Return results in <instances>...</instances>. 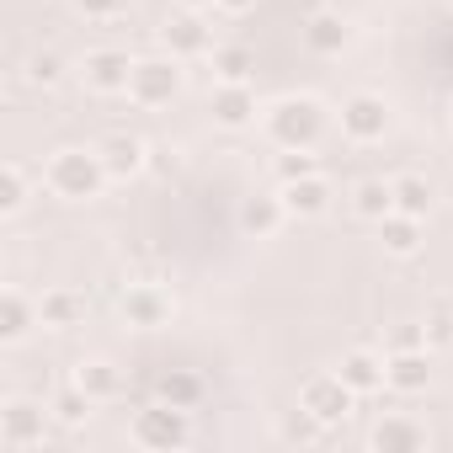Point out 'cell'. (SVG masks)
<instances>
[{
  "instance_id": "obj_30",
  "label": "cell",
  "mask_w": 453,
  "mask_h": 453,
  "mask_svg": "<svg viewBox=\"0 0 453 453\" xmlns=\"http://www.w3.org/2000/svg\"><path fill=\"white\" fill-rule=\"evenodd\" d=\"M27 81H33V86H59V81H65V59H59L54 49L33 54V59H27Z\"/></svg>"
},
{
  "instance_id": "obj_19",
  "label": "cell",
  "mask_w": 453,
  "mask_h": 453,
  "mask_svg": "<svg viewBox=\"0 0 453 453\" xmlns=\"http://www.w3.org/2000/svg\"><path fill=\"white\" fill-rule=\"evenodd\" d=\"M38 315H43V331H75V326H86V294L81 288H43V299H38Z\"/></svg>"
},
{
  "instance_id": "obj_33",
  "label": "cell",
  "mask_w": 453,
  "mask_h": 453,
  "mask_svg": "<svg viewBox=\"0 0 453 453\" xmlns=\"http://www.w3.org/2000/svg\"><path fill=\"white\" fill-rule=\"evenodd\" d=\"M400 347H426V326H411V320H405V326L395 331V347H389V352H400Z\"/></svg>"
},
{
  "instance_id": "obj_11",
  "label": "cell",
  "mask_w": 453,
  "mask_h": 453,
  "mask_svg": "<svg viewBox=\"0 0 453 453\" xmlns=\"http://www.w3.org/2000/svg\"><path fill=\"white\" fill-rule=\"evenodd\" d=\"M208 112H213V123H219V128H251L262 107H257L251 81H219V86H213V96H208Z\"/></svg>"
},
{
  "instance_id": "obj_18",
  "label": "cell",
  "mask_w": 453,
  "mask_h": 453,
  "mask_svg": "<svg viewBox=\"0 0 453 453\" xmlns=\"http://www.w3.org/2000/svg\"><path fill=\"white\" fill-rule=\"evenodd\" d=\"M347 43H352V22H347L342 12H315V17L304 22V49H310V54L336 59Z\"/></svg>"
},
{
  "instance_id": "obj_35",
  "label": "cell",
  "mask_w": 453,
  "mask_h": 453,
  "mask_svg": "<svg viewBox=\"0 0 453 453\" xmlns=\"http://www.w3.org/2000/svg\"><path fill=\"white\" fill-rule=\"evenodd\" d=\"M181 12H203V6H213V0H176Z\"/></svg>"
},
{
  "instance_id": "obj_15",
  "label": "cell",
  "mask_w": 453,
  "mask_h": 453,
  "mask_svg": "<svg viewBox=\"0 0 453 453\" xmlns=\"http://www.w3.org/2000/svg\"><path fill=\"white\" fill-rule=\"evenodd\" d=\"M426 384H432V347L389 352V389L395 395H426Z\"/></svg>"
},
{
  "instance_id": "obj_34",
  "label": "cell",
  "mask_w": 453,
  "mask_h": 453,
  "mask_svg": "<svg viewBox=\"0 0 453 453\" xmlns=\"http://www.w3.org/2000/svg\"><path fill=\"white\" fill-rule=\"evenodd\" d=\"M213 6H219L224 17H246V12H257V0H213Z\"/></svg>"
},
{
  "instance_id": "obj_6",
  "label": "cell",
  "mask_w": 453,
  "mask_h": 453,
  "mask_svg": "<svg viewBox=\"0 0 453 453\" xmlns=\"http://www.w3.org/2000/svg\"><path fill=\"white\" fill-rule=\"evenodd\" d=\"M352 405H357V395L347 389L342 373H315V379H304V389H299V411H310L320 426H342V421L352 416Z\"/></svg>"
},
{
  "instance_id": "obj_31",
  "label": "cell",
  "mask_w": 453,
  "mask_h": 453,
  "mask_svg": "<svg viewBox=\"0 0 453 453\" xmlns=\"http://www.w3.org/2000/svg\"><path fill=\"white\" fill-rule=\"evenodd\" d=\"M442 342H453V304H437L426 315V347H442Z\"/></svg>"
},
{
  "instance_id": "obj_10",
  "label": "cell",
  "mask_w": 453,
  "mask_h": 453,
  "mask_svg": "<svg viewBox=\"0 0 453 453\" xmlns=\"http://www.w3.org/2000/svg\"><path fill=\"white\" fill-rule=\"evenodd\" d=\"M160 43L171 59H197V54H213V27L203 22V12H176V17H165Z\"/></svg>"
},
{
  "instance_id": "obj_7",
  "label": "cell",
  "mask_w": 453,
  "mask_h": 453,
  "mask_svg": "<svg viewBox=\"0 0 453 453\" xmlns=\"http://www.w3.org/2000/svg\"><path fill=\"white\" fill-rule=\"evenodd\" d=\"M389 134V102L379 91H352L342 102V139L352 144H379Z\"/></svg>"
},
{
  "instance_id": "obj_16",
  "label": "cell",
  "mask_w": 453,
  "mask_h": 453,
  "mask_svg": "<svg viewBox=\"0 0 453 453\" xmlns=\"http://www.w3.org/2000/svg\"><path fill=\"white\" fill-rule=\"evenodd\" d=\"M368 442H373L379 453H421V448L432 442V432H426L421 421H411V416H384V421H373Z\"/></svg>"
},
{
  "instance_id": "obj_24",
  "label": "cell",
  "mask_w": 453,
  "mask_h": 453,
  "mask_svg": "<svg viewBox=\"0 0 453 453\" xmlns=\"http://www.w3.org/2000/svg\"><path fill=\"white\" fill-rule=\"evenodd\" d=\"M70 384H81V389H86L96 405L123 395V373H118L107 357H81V363H75V373H70Z\"/></svg>"
},
{
  "instance_id": "obj_27",
  "label": "cell",
  "mask_w": 453,
  "mask_h": 453,
  "mask_svg": "<svg viewBox=\"0 0 453 453\" xmlns=\"http://www.w3.org/2000/svg\"><path fill=\"white\" fill-rule=\"evenodd\" d=\"M27 192H33V181H27V171L17 165V160H6L0 165V213H22L27 208Z\"/></svg>"
},
{
  "instance_id": "obj_29",
  "label": "cell",
  "mask_w": 453,
  "mask_h": 453,
  "mask_svg": "<svg viewBox=\"0 0 453 453\" xmlns=\"http://www.w3.org/2000/svg\"><path fill=\"white\" fill-rule=\"evenodd\" d=\"M273 171H278V187H283V181L315 176V171H320V160H315V150H283V155L273 160Z\"/></svg>"
},
{
  "instance_id": "obj_32",
  "label": "cell",
  "mask_w": 453,
  "mask_h": 453,
  "mask_svg": "<svg viewBox=\"0 0 453 453\" xmlns=\"http://www.w3.org/2000/svg\"><path fill=\"white\" fill-rule=\"evenodd\" d=\"M123 6H128V0H75V12H81V17H91V22H112Z\"/></svg>"
},
{
  "instance_id": "obj_9",
  "label": "cell",
  "mask_w": 453,
  "mask_h": 453,
  "mask_svg": "<svg viewBox=\"0 0 453 453\" xmlns=\"http://www.w3.org/2000/svg\"><path fill=\"white\" fill-rule=\"evenodd\" d=\"M81 75H86V91H96V96H128L134 59L123 49H91L86 65H81Z\"/></svg>"
},
{
  "instance_id": "obj_2",
  "label": "cell",
  "mask_w": 453,
  "mask_h": 453,
  "mask_svg": "<svg viewBox=\"0 0 453 453\" xmlns=\"http://www.w3.org/2000/svg\"><path fill=\"white\" fill-rule=\"evenodd\" d=\"M107 181H112V176H107V165H102V150L65 144V150H54L49 165H43V187H49L54 197H65V203H91V197H102Z\"/></svg>"
},
{
  "instance_id": "obj_20",
  "label": "cell",
  "mask_w": 453,
  "mask_h": 453,
  "mask_svg": "<svg viewBox=\"0 0 453 453\" xmlns=\"http://www.w3.org/2000/svg\"><path fill=\"white\" fill-rule=\"evenodd\" d=\"M288 224V208H283V192H257V197H246L241 203V230L246 235H257V241H267V235H278Z\"/></svg>"
},
{
  "instance_id": "obj_3",
  "label": "cell",
  "mask_w": 453,
  "mask_h": 453,
  "mask_svg": "<svg viewBox=\"0 0 453 453\" xmlns=\"http://www.w3.org/2000/svg\"><path fill=\"white\" fill-rule=\"evenodd\" d=\"M128 437H134L139 448H150V453H176V448L192 442V411L165 405V400H150L144 411H134Z\"/></svg>"
},
{
  "instance_id": "obj_26",
  "label": "cell",
  "mask_w": 453,
  "mask_h": 453,
  "mask_svg": "<svg viewBox=\"0 0 453 453\" xmlns=\"http://www.w3.org/2000/svg\"><path fill=\"white\" fill-rule=\"evenodd\" d=\"M257 70V54L246 43H219L213 49V81H251Z\"/></svg>"
},
{
  "instance_id": "obj_25",
  "label": "cell",
  "mask_w": 453,
  "mask_h": 453,
  "mask_svg": "<svg viewBox=\"0 0 453 453\" xmlns=\"http://www.w3.org/2000/svg\"><path fill=\"white\" fill-rule=\"evenodd\" d=\"M352 213L368 219V224H379L384 213H395V187H389L384 176H363V181L352 187Z\"/></svg>"
},
{
  "instance_id": "obj_4",
  "label": "cell",
  "mask_w": 453,
  "mask_h": 453,
  "mask_svg": "<svg viewBox=\"0 0 453 453\" xmlns=\"http://www.w3.org/2000/svg\"><path fill=\"white\" fill-rule=\"evenodd\" d=\"M181 96V59L171 54H150V59H134V81H128V102L134 107H171Z\"/></svg>"
},
{
  "instance_id": "obj_21",
  "label": "cell",
  "mask_w": 453,
  "mask_h": 453,
  "mask_svg": "<svg viewBox=\"0 0 453 453\" xmlns=\"http://www.w3.org/2000/svg\"><path fill=\"white\" fill-rule=\"evenodd\" d=\"M203 395H208V384H203V373H192V368H160V373H155V400H165V405L197 411Z\"/></svg>"
},
{
  "instance_id": "obj_22",
  "label": "cell",
  "mask_w": 453,
  "mask_h": 453,
  "mask_svg": "<svg viewBox=\"0 0 453 453\" xmlns=\"http://www.w3.org/2000/svg\"><path fill=\"white\" fill-rule=\"evenodd\" d=\"M426 241V219H411V213H384L379 219V246L389 257H416Z\"/></svg>"
},
{
  "instance_id": "obj_36",
  "label": "cell",
  "mask_w": 453,
  "mask_h": 453,
  "mask_svg": "<svg viewBox=\"0 0 453 453\" xmlns=\"http://www.w3.org/2000/svg\"><path fill=\"white\" fill-rule=\"evenodd\" d=\"M448 6H453V0H448Z\"/></svg>"
},
{
  "instance_id": "obj_1",
  "label": "cell",
  "mask_w": 453,
  "mask_h": 453,
  "mask_svg": "<svg viewBox=\"0 0 453 453\" xmlns=\"http://www.w3.org/2000/svg\"><path fill=\"white\" fill-rule=\"evenodd\" d=\"M326 123H331V112H326V102L310 96V91L278 96L273 107H262V128H267V139H273L278 150H315L320 134H326Z\"/></svg>"
},
{
  "instance_id": "obj_14",
  "label": "cell",
  "mask_w": 453,
  "mask_h": 453,
  "mask_svg": "<svg viewBox=\"0 0 453 453\" xmlns=\"http://www.w3.org/2000/svg\"><path fill=\"white\" fill-rule=\"evenodd\" d=\"M278 192H283L288 219H320V213H331V197H336V187L320 171L315 176H299V181H283Z\"/></svg>"
},
{
  "instance_id": "obj_28",
  "label": "cell",
  "mask_w": 453,
  "mask_h": 453,
  "mask_svg": "<svg viewBox=\"0 0 453 453\" xmlns=\"http://www.w3.org/2000/svg\"><path fill=\"white\" fill-rule=\"evenodd\" d=\"M91 405H96V400H91L81 384H65V389L54 395V405H49V411H54V421H59V426H81V421L91 416Z\"/></svg>"
},
{
  "instance_id": "obj_5",
  "label": "cell",
  "mask_w": 453,
  "mask_h": 453,
  "mask_svg": "<svg viewBox=\"0 0 453 453\" xmlns=\"http://www.w3.org/2000/svg\"><path fill=\"white\" fill-rule=\"evenodd\" d=\"M49 421H54V411H43V405H38V400H27V395H12L6 405H0V442L17 448V453L43 448Z\"/></svg>"
},
{
  "instance_id": "obj_13",
  "label": "cell",
  "mask_w": 453,
  "mask_h": 453,
  "mask_svg": "<svg viewBox=\"0 0 453 453\" xmlns=\"http://www.w3.org/2000/svg\"><path fill=\"white\" fill-rule=\"evenodd\" d=\"M96 150H102V165H107V176H112V181H128V176H139V171L150 165V144H144L139 134H123V128H118V134H107Z\"/></svg>"
},
{
  "instance_id": "obj_12",
  "label": "cell",
  "mask_w": 453,
  "mask_h": 453,
  "mask_svg": "<svg viewBox=\"0 0 453 453\" xmlns=\"http://www.w3.org/2000/svg\"><path fill=\"white\" fill-rule=\"evenodd\" d=\"M336 373L347 379V389H352L357 400H363V395H379V389H389V357H379L373 347H352V352H342Z\"/></svg>"
},
{
  "instance_id": "obj_8",
  "label": "cell",
  "mask_w": 453,
  "mask_h": 453,
  "mask_svg": "<svg viewBox=\"0 0 453 453\" xmlns=\"http://www.w3.org/2000/svg\"><path fill=\"white\" fill-rule=\"evenodd\" d=\"M118 315H123L134 331H160V326H171L176 299H171L160 283H128L123 299H118Z\"/></svg>"
},
{
  "instance_id": "obj_23",
  "label": "cell",
  "mask_w": 453,
  "mask_h": 453,
  "mask_svg": "<svg viewBox=\"0 0 453 453\" xmlns=\"http://www.w3.org/2000/svg\"><path fill=\"white\" fill-rule=\"evenodd\" d=\"M389 187H395V213L426 219V213L437 208V187H432L421 171H400V176H389Z\"/></svg>"
},
{
  "instance_id": "obj_17",
  "label": "cell",
  "mask_w": 453,
  "mask_h": 453,
  "mask_svg": "<svg viewBox=\"0 0 453 453\" xmlns=\"http://www.w3.org/2000/svg\"><path fill=\"white\" fill-rule=\"evenodd\" d=\"M33 326H43L38 299H27L22 288H6V294H0V342L17 347V342H27V336H33Z\"/></svg>"
}]
</instances>
